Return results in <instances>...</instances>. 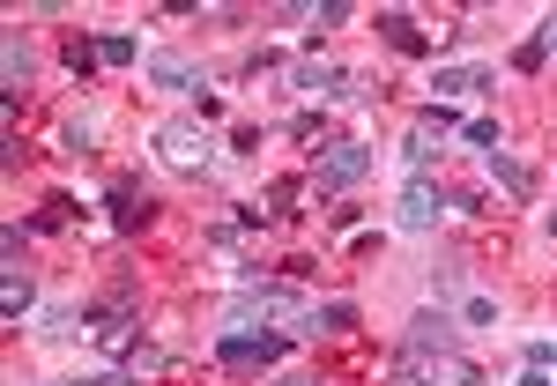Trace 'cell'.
Instances as JSON below:
<instances>
[{
	"instance_id": "6da1fadb",
	"label": "cell",
	"mask_w": 557,
	"mask_h": 386,
	"mask_svg": "<svg viewBox=\"0 0 557 386\" xmlns=\"http://www.w3.org/2000/svg\"><path fill=\"white\" fill-rule=\"evenodd\" d=\"M312 312V298H305V283H238V298L223 304V320L231 327H283V335H298V320Z\"/></svg>"
},
{
	"instance_id": "7a4b0ae2",
	"label": "cell",
	"mask_w": 557,
	"mask_h": 386,
	"mask_svg": "<svg viewBox=\"0 0 557 386\" xmlns=\"http://www.w3.org/2000/svg\"><path fill=\"white\" fill-rule=\"evenodd\" d=\"M283 357H290V335H283V327H223V335H215V364H223V372H275V364H283Z\"/></svg>"
},
{
	"instance_id": "3957f363",
	"label": "cell",
	"mask_w": 557,
	"mask_h": 386,
	"mask_svg": "<svg viewBox=\"0 0 557 386\" xmlns=\"http://www.w3.org/2000/svg\"><path fill=\"white\" fill-rule=\"evenodd\" d=\"M364 172H372V141H357V134L312 149V186H320V194H349Z\"/></svg>"
},
{
	"instance_id": "277c9868",
	"label": "cell",
	"mask_w": 557,
	"mask_h": 386,
	"mask_svg": "<svg viewBox=\"0 0 557 386\" xmlns=\"http://www.w3.org/2000/svg\"><path fill=\"white\" fill-rule=\"evenodd\" d=\"M401 349H409V357H431V364H446V357H461V320H454L446 304H424V312L409 320Z\"/></svg>"
},
{
	"instance_id": "5b68a950",
	"label": "cell",
	"mask_w": 557,
	"mask_h": 386,
	"mask_svg": "<svg viewBox=\"0 0 557 386\" xmlns=\"http://www.w3.org/2000/svg\"><path fill=\"white\" fill-rule=\"evenodd\" d=\"M157 157H164L172 172H209V164H215V141H209L201 120H164V127H157Z\"/></svg>"
},
{
	"instance_id": "8992f818",
	"label": "cell",
	"mask_w": 557,
	"mask_h": 386,
	"mask_svg": "<svg viewBox=\"0 0 557 386\" xmlns=\"http://www.w3.org/2000/svg\"><path fill=\"white\" fill-rule=\"evenodd\" d=\"M446 209H454V194H446L438 178H409V186H401V201H394V223H401V231H417V238H431Z\"/></svg>"
},
{
	"instance_id": "52a82bcc",
	"label": "cell",
	"mask_w": 557,
	"mask_h": 386,
	"mask_svg": "<svg viewBox=\"0 0 557 386\" xmlns=\"http://www.w3.org/2000/svg\"><path fill=\"white\" fill-rule=\"evenodd\" d=\"M141 67H149V83H157V89H172V97H194V104L209 97V67H194L186 52H149Z\"/></svg>"
},
{
	"instance_id": "ba28073f",
	"label": "cell",
	"mask_w": 557,
	"mask_h": 386,
	"mask_svg": "<svg viewBox=\"0 0 557 386\" xmlns=\"http://www.w3.org/2000/svg\"><path fill=\"white\" fill-rule=\"evenodd\" d=\"M30 75H38V52H30V38H23V30H8V38H0V83H8V112L30 97Z\"/></svg>"
},
{
	"instance_id": "9c48e42d",
	"label": "cell",
	"mask_w": 557,
	"mask_h": 386,
	"mask_svg": "<svg viewBox=\"0 0 557 386\" xmlns=\"http://www.w3.org/2000/svg\"><path fill=\"white\" fill-rule=\"evenodd\" d=\"M380 38L394 45L401 60H431V52H438V45H431V30L409 15V8H380Z\"/></svg>"
},
{
	"instance_id": "30bf717a",
	"label": "cell",
	"mask_w": 557,
	"mask_h": 386,
	"mask_svg": "<svg viewBox=\"0 0 557 386\" xmlns=\"http://www.w3.org/2000/svg\"><path fill=\"white\" fill-rule=\"evenodd\" d=\"M290 83H298L305 97H320V104L357 97V89H349V67H335V60H298V67H290Z\"/></svg>"
},
{
	"instance_id": "8fae6325",
	"label": "cell",
	"mask_w": 557,
	"mask_h": 386,
	"mask_svg": "<svg viewBox=\"0 0 557 386\" xmlns=\"http://www.w3.org/2000/svg\"><path fill=\"white\" fill-rule=\"evenodd\" d=\"M491 83H498V67H483V60H461V67H438V75H431L438 104H454V97H483Z\"/></svg>"
},
{
	"instance_id": "7c38bea8",
	"label": "cell",
	"mask_w": 557,
	"mask_h": 386,
	"mask_svg": "<svg viewBox=\"0 0 557 386\" xmlns=\"http://www.w3.org/2000/svg\"><path fill=\"white\" fill-rule=\"evenodd\" d=\"M149 215H157L149 186H141V178H112V231H141Z\"/></svg>"
},
{
	"instance_id": "4fadbf2b",
	"label": "cell",
	"mask_w": 557,
	"mask_h": 386,
	"mask_svg": "<svg viewBox=\"0 0 557 386\" xmlns=\"http://www.w3.org/2000/svg\"><path fill=\"white\" fill-rule=\"evenodd\" d=\"M483 172L498 178V186H506L513 201H535V172H528L520 157H506V149H491V157H483Z\"/></svg>"
},
{
	"instance_id": "5bb4252c",
	"label": "cell",
	"mask_w": 557,
	"mask_h": 386,
	"mask_svg": "<svg viewBox=\"0 0 557 386\" xmlns=\"http://www.w3.org/2000/svg\"><path fill=\"white\" fill-rule=\"evenodd\" d=\"M30 304H38V290H30V283H23V267H15V275L0 283V320H8V327H23V312H30Z\"/></svg>"
},
{
	"instance_id": "9a60e30c",
	"label": "cell",
	"mask_w": 557,
	"mask_h": 386,
	"mask_svg": "<svg viewBox=\"0 0 557 386\" xmlns=\"http://www.w3.org/2000/svg\"><path fill=\"white\" fill-rule=\"evenodd\" d=\"M401 164H409V178H431V164H438V141L417 127L409 141H401Z\"/></svg>"
},
{
	"instance_id": "2e32d148",
	"label": "cell",
	"mask_w": 557,
	"mask_h": 386,
	"mask_svg": "<svg viewBox=\"0 0 557 386\" xmlns=\"http://www.w3.org/2000/svg\"><path fill=\"white\" fill-rule=\"evenodd\" d=\"M97 60H104V67H134V60H141V45H134L127 30H104V38H97Z\"/></svg>"
},
{
	"instance_id": "e0dca14e",
	"label": "cell",
	"mask_w": 557,
	"mask_h": 386,
	"mask_svg": "<svg viewBox=\"0 0 557 386\" xmlns=\"http://www.w3.org/2000/svg\"><path fill=\"white\" fill-rule=\"evenodd\" d=\"M417 127H424L431 141H438V134H461V127H469V120H461V112H454V104H438V97H431L424 112H417Z\"/></svg>"
},
{
	"instance_id": "ac0fdd59",
	"label": "cell",
	"mask_w": 557,
	"mask_h": 386,
	"mask_svg": "<svg viewBox=\"0 0 557 386\" xmlns=\"http://www.w3.org/2000/svg\"><path fill=\"white\" fill-rule=\"evenodd\" d=\"M461 320L469 327H498V298L491 290H461Z\"/></svg>"
},
{
	"instance_id": "d6986e66",
	"label": "cell",
	"mask_w": 557,
	"mask_h": 386,
	"mask_svg": "<svg viewBox=\"0 0 557 386\" xmlns=\"http://www.w3.org/2000/svg\"><path fill=\"white\" fill-rule=\"evenodd\" d=\"M461 275H469V260H461V253H446V267H431V290H438V304L461 298Z\"/></svg>"
},
{
	"instance_id": "ffe728a7",
	"label": "cell",
	"mask_w": 557,
	"mask_h": 386,
	"mask_svg": "<svg viewBox=\"0 0 557 386\" xmlns=\"http://www.w3.org/2000/svg\"><path fill=\"white\" fill-rule=\"evenodd\" d=\"M60 149H67V157H89V149H97V120H67V127H60Z\"/></svg>"
},
{
	"instance_id": "44dd1931",
	"label": "cell",
	"mask_w": 557,
	"mask_h": 386,
	"mask_svg": "<svg viewBox=\"0 0 557 386\" xmlns=\"http://www.w3.org/2000/svg\"><path fill=\"white\" fill-rule=\"evenodd\" d=\"M513 67H520V75H543V67H550V45H543V30L513 45Z\"/></svg>"
},
{
	"instance_id": "7402d4cb",
	"label": "cell",
	"mask_w": 557,
	"mask_h": 386,
	"mask_svg": "<svg viewBox=\"0 0 557 386\" xmlns=\"http://www.w3.org/2000/svg\"><path fill=\"white\" fill-rule=\"evenodd\" d=\"M461 141H469L475 157H491V149H506V134H498V120H469V127H461Z\"/></svg>"
},
{
	"instance_id": "603a6c76",
	"label": "cell",
	"mask_w": 557,
	"mask_h": 386,
	"mask_svg": "<svg viewBox=\"0 0 557 386\" xmlns=\"http://www.w3.org/2000/svg\"><path fill=\"white\" fill-rule=\"evenodd\" d=\"M97 67H104V60H97V38H67V75H97Z\"/></svg>"
},
{
	"instance_id": "cb8c5ba5",
	"label": "cell",
	"mask_w": 557,
	"mask_h": 386,
	"mask_svg": "<svg viewBox=\"0 0 557 386\" xmlns=\"http://www.w3.org/2000/svg\"><path fill=\"white\" fill-rule=\"evenodd\" d=\"M298 194H305V178H275V186H268V209H298Z\"/></svg>"
},
{
	"instance_id": "d4e9b609",
	"label": "cell",
	"mask_w": 557,
	"mask_h": 386,
	"mask_svg": "<svg viewBox=\"0 0 557 386\" xmlns=\"http://www.w3.org/2000/svg\"><path fill=\"white\" fill-rule=\"evenodd\" d=\"M520 357H528V364H535V372H550V364H557V343H550V335H535V343L520 349Z\"/></svg>"
},
{
	"instance_id": "484cf974",
	"label": "cell",
	"mask_w": 557,
	"mask_h": 386,
	"mask_svg": "<svg viewBox=\"0 0 557 386\" xmlns=\"http://www.w3.org/2000/svg\"><path fill=\"white\" fill-rule=\"evenodd\" d=\"M454 209H461V215H491V194H483V186H461Z\"/></svg>"
},
{
	"instance_id": "4316f807",
	"label": "cell",
	"mask_w": 557,
	"mask_h": 386,
	"mask_svg": "<svg viewBox=\"0 0 557 386\" xmlns=\"http://www.w3.org/2000/svg\"><path fill=\"white\" fill-rule=\"evenodd\" d=\"M23 238H30L23 223H8V231H0V253H8V275H15V260H23Z\"/></svg>"
},
{
	"instance_id": "83f0119b",
	"label": "cell",
	"mask_w": 557,
	"mask_h": 386,
	"mask_svg": "<svg viewBox=\"0 0 557 386\" xmlns=\"http://www.w3.org/2000/svg\"><path fill=\"white\" fill-rule=\"evenodd\" d=\"M312 23H320V30H335V23H349V0H320V8H312Z\"/></svg>"
},
{
	"instance_id": "f1b7e54d",
	"label": "cell",
	"mask_w": 557,
	"mask_h": 386,
	"mask_svg": "<svg viewBox=\"0 0 557 386\" xmlns=\"http://www.w3.org/2000/svg\"><path fill=\"white\" fill-rule=\"evenodd\" d=\"M231 157H260V127H238V134H231Z\"/></svg>"
},
{
	"instance_id": "f546056e",
	"label": "cell",
	"mask_w": 557,
	"mask_h": 386,
	"mask_svg": "<svg viewBox=\"0 0 557 386\" xmlns=\"http://www.w3.org/2000/svg\"><path fill=\"white\" fill-rule=\"evenodd\" d=\"M75 386H134V372H89V379H75Z\"/></svg>"
},
{
	"instance_id": "4dcf8cb0",
	"label": "cell",
	"mask_w": 557,
	"mask_h": 386,
	"mask_svg": "<svg viewBox=\"0 0 557 386\" xmlns=\"http://www.w3.org/2000/svg\"><path fill=\"white\" fill-rule=\"evenodd\" d=\"M543 45H550V60H557V15H543Z\"/></svg>"
},
{
	"instance_id": "1f68e13d",
	"label": "cell",
	"mask_w": 557,
	"mask_h": 386,
	"mask_svg": "<svg viewBox=\"0 0 557 386\" xmlns=\"http://www.w3.org/2000/svg\"><path fill=\"white\" fill-rule=\"evenodd\" d=\"M520 386H550V372H535V364H528V372H520Z\"/></svg>"
},
{
	"instance_id": "d6a6232c",
	"label": "cell",
	"mask_w": 557,
	"mask_h": 386,
	"mask_svg": "<svg viewBox=\"0 0 557 386\" xmlns=\"http://www.w3.org/2000/svg\"><path fill=\"white\" fill-rule=\"evenodd\" d=\"M275 386H327V379H298V372H283V379H275Z\"/></svg>"
},
{
	"instance_id": "836d02e7",
	"label": "cell",
	"mask_w": 557,
	"mask_h": 386,
	"mask_svg": "<svg viewBox=\"0 0 557 386\" xmlns=\"http://www.w3.org/2000/svg\"><path fill=\"white\" fill-rule=\"evenodd\" d=\"M550 238H557V209H550Z\"/></svg>"
}]
</instances>
